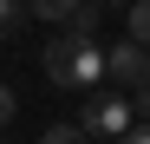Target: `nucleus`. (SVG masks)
I'll use <instances>...</instances> for the list:
<instances>
[{"label": "nucleus", "instance_id": "nucleus-1", "mask_svg": "<svg viewBox=\"0 0 150 144\" xmlns=\"http://www.w3.org/2000/svg\"><path fill=\"white\" fill-rule=\"evenodd\" d=\"M46 79L52 85H72V92H98L111 79L105 72V46L98 39H79V33H59L46 46Z\"/></svg>", "mask_w": 150, "mask_h": 144}, {"label": "nucleus", "instance_id": "nucleus-2", "mask_svg": "<svg viewBox=\"0 0 150 144\" xmlns=\"http://www.w3.org/2000/svg\"><path fill=\"white\" fill-rule=\"evenodd\" d=\"M79 125H85L91 138H124V131L137 125V111H131V98H124V92H91Z\"/></svg>", "mask_w": 150, "mask_h": 144}, {"label": "nucleus", "instance_id": "nucleus-3", "mask_svg": "<svg viewBox=\"0 0 150 144\" xmlns=\"http://www.w3.org/2000/svg\"><path fill=\"white\" fill-rule=\"evenodd\" d=\"M105 72H111V85H124V92H144V85H150V46H137V39H117L111 53H105Z\"/></svg>", "mask_w": 150, "mask_h": 144}, {"label": "nucleus", "instance_id": "nucleus-4", "mask_svg": "<svg viewBox=\"0 0 150 144\" xmlns=\"http://www.w3.org/2000/svg\"><path fill=\"white\" fill-rule=\"evenodd\" d=\"M26 7H33L39 20H72V13L85 7V0H26Z\"/></svg>", "mask_w": 150, "mask_h": 144}, {"label": "nucleus", "instance_id": "nucleus-5", "mask_svg": "<svg viewBox=\"0 0 150 144\" xmlns=\"http://www.w3.org/2000/svg\"><path fill=\"white\" fill-rule=\"evenodd\" d=\"M98 7H105V0H85V7H79V13L65 20V26L79 33V39H91V33H98Z\"/></svg>", "mask_w": 150, "mask_h": 144}, {"label": "nucleus", "instance_id": "nucleus-6", "mask_svg": "<svg viewBox=\"0 0 150 144\" xmlns=\"http://www.w3.org/2000/svg\"><path fill=\"white\" fill-rule=\"evenodd\" d=\"M131 39L150 46V0H131Z\"/></svg>", "mask_w": 150, "mask_h": 144}, {"label": "nucleus", "instance_id": "nucleus-7", "mask_svg": "<svg viewBox=\"0 0 150 144\" xmlns=\"http://www.w3.org/2000/svg\"><path fill=\"white\" fill-rule=\"evenodd\" d=\"M39 144H91V131H85V125H52Z\"/></svg>", "mask_w": 150, "mask_h": 144}, {"label": "nucleus", "instance_id": "nucleus-8", "mask_svg": "<svg viewBox=\"0 0 150 144\" xmlns=\"http://www.w3.org/2000/svg\"><path fill=\"white\" fill-rule=\"evenodd\" d=\"M20 13H26V0H0V39L20 26Z\"/></svg>", "mask_w": 150, "mask_h": 144}, {"label": "nucleus", "instance_id": "nucleus-9", "mask_svg": "<svg viewBox=\"0 0 150 144\" xmlns=\"http://www.w3.org/2000/svg\"><path fill=\"white\" fill-rule=\"evenodd\" d=\"M131 111H137V125H150V85H144V92H131Z\"/></svg>", "mask_w": 150, "mask_h": 144}, {"label": "nucleus", "instance_id": "nucleus-10", "mask_svg": "<svg viewBox=\"0 0 150 144\" xmlns=\"http://www.w3.org/2000/svg\"><path fill=\"white\" fill-rule=\"evenodd\" d=\"M117 144H150V125H131V131H124Z\"/></svg>", "mask_w": 150, "mask_h": 144}, {"label": "nucleus", "instance_id": "nucleus-11", "mask_svg": "<svg viewBox=\"0 0 150 144\" xmlns=\"http://www.w3.org/2000/svg\"><path fill=\"white\" fill-rule=\"evenodd\" d=\"M7 118H13V92L0 85V125H7Z\"/></svg>", "mask_w": 150, "mask_h": 144}, {"label": "nucleus", "instance_id": "nucleus-12", "mask_svg": "<svg viewBox=\"0 0 150 144\" xmlns=\"http://www.w3.org/2000/svg\"><path fill=\"white\" fill-rule=\"evenodd\" d=\"M105 7H111V0H105ZM117 7H131V0H117Z\"/></svg>", "mask_w": 150, "mask_h": 144}]
</instances>
